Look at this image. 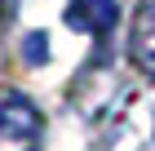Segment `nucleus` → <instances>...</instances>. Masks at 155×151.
<instances>
[{
	"label": "nucleus",
	"mask_w": 155,
	"mask_h": 151,
	"mask_svg": "<svg viewBox=\"0 0 155 151\" xmlns=\"http://www.w3.org/2000/svg\"><path fill=\"white\" fill-rule=\"evenodd\" d=\"M22 53H27V62H45V31H31L22 40Z\"/></svg>",
	"instance_id": "obj_4"
},
{
	"label": "nucleus",
	"mask_w": 155,
	"mask_h": 151,
	"mask_svg": "<svg viewBox=\"0 0 155 151\" xmlns=\"http://www.w3.org/2000/svg\"><path fill=\"white\" fill-rule=\"evenodd\" d=\"M115 18H120L115 0H71V9H67V27L89 31V36H107Z\"/></svg>",
	"instance_id": "obj_2"
},
{
	"label": "nucleus",
	"mask_w": 155,
	"mask_h": 151,
	"mask_svg": "<svg viewBox=\"0 0 155 151\" xmlns=\"http://www.w3.org/2000/svg\"><path fill=\"white\" fill-rule=\"evenodd\" d=\"M129 58L137 62L146 76H155V0H146L142 9H137V18H133V31H129Z\"/></svg>",
	"instance_id": "obj_3"
},
{
	"label": "nucleus",
	"mask_w": 155,
	"mask_h": 151,
	"mask_svg": "<svg viewBox=\"0 0 155 151\" xmlns=\"http://www.w3.org/2000/svg\"><path fill=\"white\" fill-rule=\"evenodd\" d=\"M0 151H40V111L22 93H0Z\"/></svg>",
	"instance_id": "obj_1"
}]
</instances>
